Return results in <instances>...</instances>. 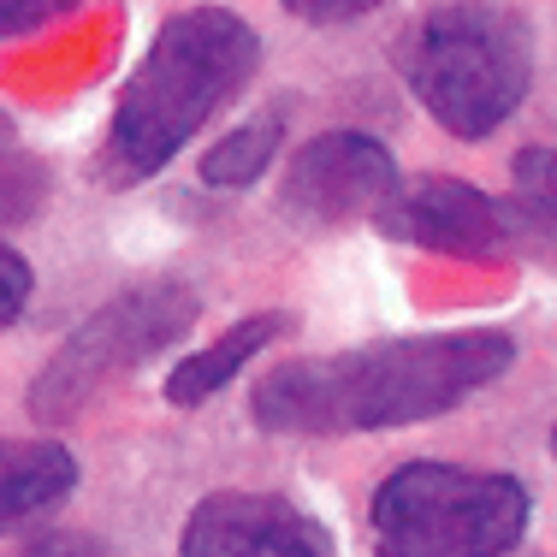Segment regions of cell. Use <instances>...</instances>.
Masks as SVG:
<instances>
[{
    "label": "cell",
    "instance_id": "cell-1",
    "mask_svg": "<svg viewBox=\"0 0 557 557\" xmlns=\"http://www.w3.org/2000/svg\"><path fill=\"white\" fill-rule=\"evenodd\" d=\"M516 362V338L498 326L469 333H416L380 338L362 350L278 362L256 380V421L297 440H344V433H392L450 416L474 392L498 386Z\"/></svg>",
    "mask_w": 557,
    "mask_h": 557
},
{
    "label": "cell",
    "instance_id": "cell-2",
    "mask_svg": "<svg viewBox=\"0 0 557 557\" xmlns=\"http://www.w3.org/2000/svg\"><path fill=\"white\" fill-rule=\"evenodd\" d=\"M261 65V36L225 7L172 12L154 30L149 54L125 77L101 143V178L113 190L154 178L166 161H178L202 125L214 119Z\"/></svg>",
    "mask_w": 557,
    "mask_h": 557
},
{
    "label": "cell",
    "instance_id": "cell-3",
    "mask_svg": "<svg viewBox=\"0 0 557 557\" xmlns=\"http://www.w3.org/2000/svg\"><path fill=\"white\" fill-rule=\"evenodd\" d=\"M409 96L457 143H486L534 89V30L504 0L433 7L392 48Z\"/></svg>",
    "mask_w": 557,
    "mask_h": 557
},
{
    "label": "cell",
    "instance_id": "cell-4",
    "mask_svg": "<svg viewBox=\"0 0 557 557\" xmlns=\"http://www.w3.org/2000/svg\"><path fill=\"white\" fill-rule=\"evenodd\" d=\"M534 498L516 474L404 462L374 486L368 534L380 557H510L528 534Z\"/></svg>",
    "mask_w": 557,
    "mask_h": 557
},
{
    "label": "cell",
    "instance_id": "cell-5",
    "mask_svg": "<svg viewBox=\"0 0 557 557\" xmlns=\"http://www.w3.org/2000/svg\"><path fill=\"white\" fill-rule=\"evenodd\" d=\"M196 314H202V302H196V290L178 285V278H149V285L101 302V309L89 314L84 326H72V338L42 362V374H36V386H30V416L48 421V428L72 421L108 380L154 362L166 344H178L196 326Z\"/></svg>",
    "mask_w": 557,
    "mask_h": 557
},
{
    "label": "cell",
    "instance_id": "cell-6",
    "mask_svg": "<svg viewBox=\"0 0 557 557\" xmlns=\"http://www.w3.org/2000/svg\"><path fill=\"white\" fill-rule=\"evenodd\" d=\"M397 184V161L380 137L368 131H321L309 137L285 166L278 202L302 225H344V220H374Z\"/></svg>",
    "mask_w": 557,
    "mask_h": 557
},
{
    "label": "cell",
    "instance_id": "cell-7",
    "mask_svg": "<svg viewBox=\"0 0 557 557\" xmlns=\"http://www.w3.org/2000/svg\"><path fill=\"white\" fill-rule=\"evenodd\" d=\"M374 225L397 244L433 249V256H462L481 261L510 244L504 202L486 196L469 178H445V172H421V178H397L386 202L374 208Z\"/></svg>",
    "mask_w": 557,
    "mask_h": 557
},
{
    "label": "cell",
    "instance_id": "cell-8",
    "mask_svg": "<svg viewBox=\"0 0 557 557\" xmlns=\"http://www.w3.org/2000/svg\"><path fill=\"white\" fill-rule=\"evenodd\" d=\"M178 557H338L333 534L278 493H208L184 522Z\"/></svg>",
    "mask_w": 557,
    "mask_h": 557
},
{
    "label": "cell",
    "instance_id": "cell-9",
    "mask_svg": "<svg viewBox=\"0 0 557 557\" xmlns=\"http://www.w3.org/2000/svg\"><path fill=\"white\" fill-rule=\"evenodd\" d=\"M77 493V457L60 440H0V534Z\"/></svg>",
    "mask_w": 557,
    "mask_h": 557
},
{
    "label": "cell",
    "instance_id": "cell-10",
    "mask_svg": "<svg viewBox=\"0 0 557 557\" xmlns=\"http://www.w3.org/2000/svg\"><path fill=\"white\" fill-rule=\"evenodd\" d=\"M290 326V314L285 309H268V314H244L237 326H225V333L208 344V350H196V356H184L178 368L166 374V404H178V409H190V404H208L214 392H225L237 374H244L249 362H256L261 350L278 338Z\"/></svg>",
    "mask_w": 557,
    "mask_h": 557
},
{
    "label": "cell",
    "instance_id": "cell-11",
    "mask_svg": "<svg viewBox=\"0 0 557 557\" xmlns=\"http://www.w3.org/2000/svg\"><path fill=\"white\" fill-rule=\"evenodd\" d=\"M278 143H285V119L278 113L244 119V125L225 131L214 149L202 154V184H214V190H249L278 161Z\"/></svg>",
    "mask_w": 557,
    "mask_h": 557
},
{
    "label": "cell",
    "instance_id": "cell-12",
    "mask_svg": "<svg viewBox=\"0 0 557 557\" xmlns=\"http://www.w3.org/2000/svg\"><path fill=\"white\" fill-rule=\"evenodd\" d=\"M552 149H522L516 154V196L504 202V225L510 237L528 244H552Z\"/></svg>",
    "mask_w": 557,
    "mask_h": 557
},
{
    "label": "cell",
    "instance_id": "cell-13",
    "mask_svg": "<svg viewBox=\"0 0 557 557\" xmlns=\"http://www.w3.org/2000/svg\"><path fill=\"white\" fill-rule=\"evenodd\" d=\"M48 202V166L36 154L0 143V225H24Z\"/></svg>",
    "mask_w": 557,
    "mask_h": 557
},
{
    "label": "cell",
    "instance_id": "cell-14",
    "mask_svg": "<svg viewBox=\"0 0 557 557\" xmlns=\"http://www.w3.org/2000/svg\"><path fill=\"white\" fill-rule=\"evenodd\" d=\"M30 290H36L30 261H24L12 244H0V333H7L24 309H30Z\"/></svg>",
    "mask_w": 557,
    "mask_h": 557
},
{
    "label": "cell",
    "instance_id": "cell-15",
    "mask_svg": "<svg viewBox=\"0 0 557 557\" xmlns=\"http://www.w3.org/2000/svg\"><path fill=\"white\" fill-rule=\"evenodd\" d=\"M72 7H84V0H0V42H12V36H30V30H42V24L65 18Z\"/></svg>",
    "mask_w": 557,
    "mask_h": 557
},
{
    "label": "cell",
    "instance_id": "cell-16",
    "mask_svg": "<svg viewBox=\"0 0 557 557\" xmlns=\"http://www.w3.org/2000/svg\"><path fill=\"white\" fill-rule=\"evenodd\" d=\"M278 7L302 24H356V18H368V12H380L386 0H278Z\"/></svg>",
    "mask_w": 557,
    "mask_h": 557
},
{
    "label": "cell",
    "instance_id": "cell-17",
    "mask_svg": "<svg viewBox=\"0 0 557 557\" xmlns=\"http://www.w3.org/2000/svg\"><path fill=\"white\" fill-rule=\"evenodd\" d=\"M18 557H108V552H101V540H89V534H42Z\"/></svg>",
    "mask_w": 557,
    "mask_h": 557
},
{
    "label": "cell",
    "instance_id": "cell-18",
    "mask_svg": "<svg viewBox=\"0 0 557 557\" xmlns=\"http://www.w3.org/2000/svg\"><path fill=\"white\" fill-rule=\"evenodd\" d=\"M12 137V125H7V113H0V143H7Z\"/></svg>",
    "mask_w": 557,
    "mask_h": 557
}]
</instances>
